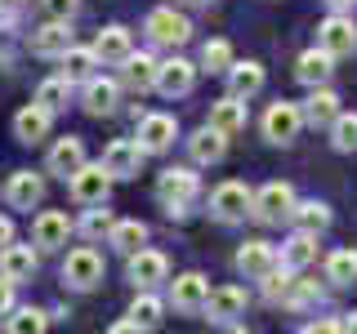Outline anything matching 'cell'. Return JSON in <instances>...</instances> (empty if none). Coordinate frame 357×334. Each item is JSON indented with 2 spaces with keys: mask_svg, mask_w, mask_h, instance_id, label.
<instances>
[{
  "mask_svg": "<svg viewBox=\"0 0 357 334\" xmlns=\"http://www.w3.org/2000/svg\"><path fill=\"white\" fill-rule=\"evenodd\" d=\"M89 49L98 54V63H121V58L134 49V40H130L126 27H103V31L94 36V45H89Z\"/></svg>",
  "mask_w": 357,
  "mask_h": 334,
  "instance_id": "27",
  "label": "cell"
},
{
  "mask_svg": "<svg viewBox=\"0 0 357 334\" xmlns=\"http://www.w3.org/2000/svg\"><path fill=\"white\" fill-rule=\"evenodd\" d=\"M201 67H206V72H228L232 67V45L228 40H206L201 45Z\"/></svg>",
  "mask_w": 357,
  "mask_h": 334,
  "instance_id": "39",
  "label": "cell"
},
{
  "mask_svg": "<svg viewBox=\"0 0 357 334\" xmlns=\"http://www.w3.org/2000/svg\"><path fill=\"white\" fill-rule=\"evenodd\" d=\"M5 196H9V205H14V209H36L40 200H45V174L14 170V174H9V183H5Z\"/></svg>",
  "mask_w": 357,
  "mask_h": 334,
  "instance_id": "14",
  "label": "cell"
},
{
  "mask_svg": "<svg viewBox=\"0 0 357 334\" xmlns=\"http://www.w3.org/2000/svg\"><path fill=\"white\" fill-rule=\"evenodd\" d=\"M9 241H14V223H9V218H0V250H5Z\"/></svg>",
  "mask_w": 357,
  "mask_h": 334,
  "instance_id": "46",
  "label": "cell"
},
{
  "mask_svg": "<svg viewBox=\"0 0 357 334\" xmlns=\"http://www.w3.org/2000/svg\"><path fill=\"white\" fill-rule=\"evenodd\" d=\"M264 89V67L259 63H232L228 67V94L232 98H255Z\"/></svg>",
  "mask_w": 357,
  "mask_h": 334,
  "instance_id": "28",
  "label": "cell"
},
{
  "mask_svg": "<svg viewBox=\"0 0 357 334\" xmlns=\"http://www.w3.org/2000/svg\"><path fill=\"white\" fill-rule=\"evenodd\" d=\"M312 259H317V237H312V232H295V237L282 245V254H277V263H282L286 272H299V267H308Z\"/></svg>",
  "mask_w": 357,
  "mask_h": 334,
  "instance_id": "24",
  "label": "cell"
},
{
  "mask_svg": "<svg viewBox=\"0 0 357 334\" xmlns=\"http://www.w3.org/2000/svg\"><path fill=\"white\" fill-rule=\"evenodd\" d=\"M121 81H126L130 89H152V81H156V58L152 54H126L121 58Z\"/></svg>",
  "mask_w": 357,
  "mask_h": 334,
  "instance_id": "29",
  "label": "cell"
},
{
  "mask_svg": "<svg viewBox=\"0 0 357 334\" xmlns=\"http://www.w3.org/2000/svg\"><path fill=\"white\" fill-rule=\"evenodd\" d=\"M45 326H50V312H40V308H18L14 317L5 312V330L9 334H40Z\"/></svg>",
  "mask_w": 357,
  "mask_h": 334,
  "instance_id": "34",
  "label": "cell"
},
{
  "mask_svg": "<svg viewBox=\"0 0 357 334\" xmlns=\"http://www.w3.org/2000/svg\"><path fill=\"white\" fill-rule=\"evenodd\" d=\"M67 183H72V200H76V205H103L107 187H112V174L103 170V165H89L85 161L81 170L67 178Z\"/></svg>",
  "mask_w": 357,
  "mask_h": 334,
  "instance_id": "4",
  "label": "cell"
},
{
  "mask_svg": "<svg viewBox=\"0 0 357 334\" xmlns=\"http://www.w3.org/2000/svg\"><path fill=\"white\" fill-rule=\"evenodd\" d=\"M67 45H72V27H67L63 18H50L45 27L31 31V49H36L40 58H59Z\"/></svg>",
  "mask_w": 357,
  "mask_h": 334,
  "instance_id": "20",
  "label": "cell"
},
{
  "mask_svg": "<svg viewBox=\"0 0 357 334\" xmlns=\"http://www.w3.org/2000/svg\"><path fill=\"white\" fill-rule=\"evenodd\" d=\"M130 281L139 285V289H152V285H161V281H170V263H165V254L161 250H134L130 254Z\"/></svg>",
  "mask_w": 357,
  "mask_h": 334,
  "instance_id": "10",
  "label": "cell"
},
{
  "mask_svg": "<svg viewBox=\"0 0 357 334\" xmlns=\"http://www.w3.org/2000/svg\"><path fill=\"white\" fill-rule=\"evenodd\" d=\"M174 138H178V120L170 111H148V116H139V148L143 152H165Z\"/></svg>",
  "mask_w": 357,
  "mask_h": 334,
  "instance_id": "9",
  "label": "cell"
},
{
  "mask_svg": "<svg viewBox=\"0 0 357 334\" xmlns=\"http://www.w3.org/2000/svg\"><path fill=\"white\" fill-rule=\"evenodd\" d=\"M67 237H72V218L63 209H45L31 223V245L36 250H59V245H67Z\"/></svg>",
  "mask_w": 357,
  "mask_h": 334,
  "instance_id": "15",
  "label": "cell"
},
{
  "mask_svg": "<svg viewBox=\"0 0 357 334\" xmlns=\"http://www.w3.org/2000/svg\"><path fill=\"white\" fill-rule=\"evenodd\" d=\"M27 0H0V14H14V9H22Z\"/></svg>",
  "mask_w": 357,
  "mask_h": 334,
  "instance_id": "47",
  "label": "cell"
},
{
  "mask_svg": "<svg viewBox=\"0 0 357 334\" xmlns=\"http://www.w3.org/2000/svg\"><path fill=\"white\" fill-rule=\"evenodd\" d=\"M206 294H210V281L201 272H183V276H174V281H170V299H174L178 312H201Z\"/></svg>",
  "mask_w": 357,
  "mask_h": 334,
  "instance_id": "16",
  "label": "cell"
},
{
  "mask_svg": "<svg viewBox=\"0 0 357 334\" xmlns=\"http://www.w3.org/2000/svg\"><path fill=\"white\" fill-rule=\"evenodd\" d=\"M192 5H210V0H192Z\"/></svg>",
  "mask_w": 357,
  "mask_h": 334,
  "instance_id": "50",
  "label": "cell"
},
{
  "mask_svg": "<svg viewBox=\"0 0 357 334\" xmlns=\"http://www.w3.org/2000/svg\"><path fill=\"white\" fill-rule=\"evenodd\" d=\"M259 281H264V294H268V299H286V289H290V276H286V267H282V272H277V267H268V272L259 276Z\"/></svg>",
  "mask_w": 357,
  "mask_h": 334,
  "instance_id": "42",
  "label": "cell"
},
{
  "mask_svg": "<svg viewBox=\"0 0 357 334\" xmlns=\"http://www.w3.org/2000/svg\"><path fill=\"white\" fill-rule=\"evenodd\" d=\"M201 312H206L215 326H232V321L245 312V289L237 285H219V289H210L206 294V303H201Z\"/></svg>",
  "mask_w": 357,
  "mask_h": 334,
  "instance_id": "11",
  "label": "cell"
},
{
  "mask_svg": "<svg viewBox=\"0 0 357 334\" xmlns=\"http://www.w3.org/2000/svg\"><path fill=\"white\" fill-rule=\"evenodd\" d=\"M188 152H192L197 165H219L223 152H228V134H219L215 125H206V129H197L192 138H188Z\"/></svg>",
  "mask_w": 357,
  "mask_h": 334,
  "instance_id": "23",
  "label": "cell"
},
{
  "mask_svg": "<svg viewBox=\"0 0 357 334\" xmlns=\"http://www.w3.org/2000/svg\"><path fill=\"white\" fill-rule=\"evenodd\" d=\"M50 125H54V111L40 107V103H27L14 116V138L18 143H40L45 134H50Z\"/></svg>",
  "mask_w": 357,
  "mask_h": 334,
  "instance_id": "17",
  "label": "cell"
},
{
  "mask_svg": "<svg viewBox=\"0 0 357 334\" xmlns=\"http://www.w3.org/2000/svg\"><path fill=\"white\" fill-rule=\"evenodd\" d=\"M9 308H14V281H9V276H0V317H5Z\"/></svg>",
  "mask_w": 357,
  "mask_h": 334,
  "instance_id": "45",
  "label": "cell"
},
{
  "mask_svg": "<svg viewBox=\"0 0 357 334\" xmlns=\"http://www.w3.org/2000/svg\"><path fill=\"white\" fill-rule=\"evenodd\" d=\"M197 85V67L188 58H170V63H156V81L152 89H161L165 98H183L188 89Z\"/></svg>",
  "mask_w": 357,
  "mask_h": 334,
  "instance_id": "12",
  "label": "cell"
},
{
  "mask_svg": "<svg viewBox=\"0 0 357 334\" xmlns=\"http://www.w3.org/2000/svg\"><path fill=\"white\" fill-rule=\"evenodd\" d=\"M81 165H85V143H81V138H59V143L50 148V161H45V170L59 174V178H72Z\"/></svg>",
  "mask_w": 357,
  "mask_h": 334,
  "instance_id": "18",
  "label": "cell"
},
{
  "mask_svg": "<svg viewBox=\"0 0 357 334\" xmlns=\"http://www.w3.org/2000/svg\"><path fill=\"white\" fill-rule=\"evenodd\" d=\"M143 241H148V228H143L139 218H121V223H112V228H107V245H116L121 254H134Z\"/></svg>",
  "mask_w": 357,
  "mask_h": 334,
  "instance_id": "31",
  "label": "cell"
},
{
  "mask_svg": "<svg viewBox=\"0 0 357 334\" xmlns=\"http://www.w3.org/2000/svg\"><path fill=\"white\" fill-rule=\"evenodd\" d=\"M210 214L219 223H241L250 214V187L245 183H219L215 196H210Z\"/></svg>",
  "mask_w": 357,
  "mask_h": 334,
  "instance_id": "6",
  "label": "cell"
},
{
  "mask_svg": "<svg viewBox=\"0 0 357 334\" xmlns=\"http://www.w3.org/2000/svg\"><path fill=\"white\" fill-rule=\"evenodd\" d=\"M340 330H357V312H349V317L340 321Z\"/></svg>",
  "mask_w": 357,
  "mask_h": 334,
  "instance_id": "48",
  "label": "cell"
},
{
  "mask_svg": "<svg viewBox=\"0 0 357 334\" xmlns=\"http://www.w3.org/2000/svg\"><path fill=\"white\" fill-rule=\"evenodd\" d=\"M59 58H63V76L72 85L76 81H89V76H94V67H98V54L94 49H81V45H67Z\"/></svg>",
  "mask_w": 357,
  "mask_h": 334,
  "instance_id": "30",
  "label": "cell"
},
{
  "mask_svg": "<svg viewBox=\"0 0 357 334\" xmlns=\"http://www.w3.org/2000/svg\"><path fill=\"white\" fill-rule=\"evenodd\" d=\"M40 9H45V18H63V22H72L76 14H81V0H40Z\"/></svg>",
  "mask_w": 357,
  "mask_h": 334,
  "instance_id": "43",
  "label": "cell"
},
{
  "mask_svg": "<svg viewBox=\"0 0 357 334\" xmlns=\"http://www.w3.org/2000/svg\"><path fill=\"white\" fill-rule=\"evenodd\" d=\"M14 49H18V31L9 27L5 18H0V63H9V58H14Z\"/></svg>",
  "mask_w": 357,
  "mask_h": 334,
  "instance_id": "44",
  "label": "cell"
},
{
  "mask_svg": "<svg viewBox=\"0 0 357 334\" xmlns=\"http://www.w3.org/2000/svg\"><path fill=\"white\" fill-rule=\"evenodd\" d=\"M317 299H321V289L312 281H290V289H286V303H295V308H308V303H317Z\"/></svg>",
  "mask_w": 357,
  "mask_h": 334,
  "instance_id": "41",
  "label": "cell"
},
{
  "mask_svg": "<svg viewBox=\"0 0 357 334\" xmlns=\"http://www.w3.org/2000/svg\"><path fill=\"white\" fill-rule=\"evenodd\" d=\"M112 223H116V218H112V209H89V214L81 218V232H85L89 241H98V237H107Z\"/></svg>",
  "mask_w": 357,
  "mask_h": 334,
  "instance_id": "40",
  "label": "cell"
},
{
  "mask_svg": "<svg viewBox=\"0 0 357 334\" xmlns=\"http://www.w3.org/2000/svg\"><path fill=\"white\" fill-rule=\"evenodd\" d=\"M331 143L340 152H357V111H335L331 120Z\"/></svg>",
  "mask_w": 357,
  "mask_h": 334,
  "instance_id": "37",
  "label": "cell"
},
{
  "mask_svg": "<svg viewBox=\"0 0 357 334\" xmlns=\"http://www.w3.org/2000/svg\"><path fill=\"white\" fill-rule=\"evenodd\" d=\"M317 45L331 54V58H344V54H353V49H357V27H353V18H344V14L326 18V22L317 27Z\"/></svg>",
  "mask_w": 357,
  "mask_h": 334,
  "instance_id": "13",
  "label": "cell"
},
{
  "mask_svg": "<svg viewBox=\"0 0 357 334\" xmlns=\"http://www.w3.org/2000/svg\"><path fill=\"white\" fill-rule=\"evenodd\" d=\"M63 281L72 289H94L98 281H103V254L89 250V245H81V250H72L63 259Z\"/></svg>",
  "mask_w": 357,
  "mask_h": 334,
  "instance_id": "3",
  "label": "cell"
},
{
  "mask_svg": "<svg viewBox=\"0 0 357 334\" xmlns=\"http://www.w3.org/2000/svg\"><path fill=\"white\" fill-rule=\"evenodd\" d=\"M67 98H72V81H67V76H50V81H40V89H36V103L50 107V111H63Z\"/></svg>",
  "mask_w": 357,
  "mask_h": 334,
  "instance_id": "35",
  "label": "cell"
},
{
  "mask_svg": "<svg viewBox=\"0 0 357 334\" xmlns=\"http://www.w3.org/2000/svg\"><path fill=\"white\" fill-rule=\"evenodd\" d=\"M299 125H304V111H299L295 103H273L264 116V138L277 143V148H286V143H295Z\"/></svg>",
  "mask_w": 357,
  "mask_h": 334,
  "instance_id": "7",
  "label": "cell"
},
{
  "mask_svg": "<svg viewBox=\"0 0 357 334\" xmlns=\"http://www.w3.org/2000/svg\"><path fill=\"white\" fill-rule=\"evenodd\" d=\"M197 192H201V183H197L192 170H165L156 178V200H161L170 214H183V205H192Z\"/></svg>",
  "mask_w": 357,
  "mask_h": 334,
  "instance_id": "1",
  "label": "cell"
},
{
  "mask_svg": "<svg viewBox=\"0 0 357 334\" xmlns=\"http://www.w3.org/2000/svg\"><path fill=\"white\" fill-rule=\"evenodd\" d=\"M148 36L156 45H165V49H174V45H183L188 36H192V22H188L183 14H174V9H152L148 14Z\"/></svg>",
  "mask_w": 357,
  "mask_h": 334,
  "instance_id": "8",
  "label": "cell"
},
{
  "mask_svg": "<svg viewBox=\"0 0 357 334\" xmlns=\"http://www.w3.org/2000/svg\"><path fill=\"white\" fill-rule=\"evenodd\" d=\"M331 72H335V58L326 49H308V54H299V63H295V76H299V85H326L331 81Z\"/></svg>",
  "mask_w": 357,
  "mask_h": 334,
  "instance_id": "25",
  "label": "cell"
},
{
  "mask_svg": "<svg viewBox=\"0 0 357 334\" xmlns=\"http://www.w3.org/2000/svg\"><path fill=\"white\" fill-rule=\"evenodd\" d=\"M304 111V120H312V125H331L335 120V111H340V98L331 94V89H321V85H312V94H308V103L299 107Z\"/></svg>",
  "mask_w": 357,
  "mask_h": 334,
  "instance_id": "32",
  "label": "cell"
},
{
  "mask_svg": "<svg viewBox=\"0 0 357 334\" xmlns=\"http://www.w3.org/2000/svg\"><path fill=\"white\" fill-rule=\"evenodd\" d=\"M143 156H148V152L139 148V138H112L103 148V161H98V165H103L112 178H134L139 165H143Z\"/></svg>",
  "mask_w": 357,
  "mask_h": 334,
  "instance_id": "5",
  "label": "cell"
},
{
  "mask_svg": "<svg viewBox=\"0 0 357 334\" xmlns=\"http://www.w3.org/2000/svg\"><path fill=\"white\" fill-rule=\"evenodd\" d=\"M326 281L335 285H353L357 281V250H335L326 259Z\"/></svg>",
  "mask_w": 357,
  "mask_h": 334,
  "instance_id": "36",
  "label": "cell"
},
{
  "mask_svg": "<svg viewBox=\"0 0 357 334\" xmlns=\"http://www.w3.org/2000/svg\"><path fill=\"white\" fill-rule=\"evenodd\" d=\"M161 312H165V303H161V299H152L148 289H143V294L134 299V308H130V321H134L139 330H152V326H161Z\"/></svg>",
  "mask_w": 357,
  "mask_h": 334,
  "instance_id": "38",
  "label": "cell"
},
{
  "mask_svg": "<svg viewBox=\"0 0 357 334\" xmlns=\"http://www.w3.org/2000/svg\"><path fill=\"white\" fill-rule=\"evenodd\" d=\"M290 218H295L299 232H312V237L331 228V209L321 205V200H304V205H295V209H290Z\"/></svg>",
  "mask_w": 357,
  "mask_h": 334,
  "instance_id": "33",
  "label": "cell"
},
{
  "mask_svg": "<svg viewBox=\"0 0 357 334\" xmlns=\"http://www.w3.org/2000/svg\"><path fill=\"white\" fill-rule=\"evenodd\" d=\"M290 209H295L290 183H264L259 192H250V214L259 223H282V218H290Z\"/></svg>",
  "mask_w": 357,
  "mask_h": 334,
  "instance_id": "2",
  "label": "cell"
},
{
  "mask_svg": "<svg viewBox=\"0 0 357 334\" xmlns=\"http://www.w3.org/2000/svg\"><path fill=\"white\" fill-rule=\"evenodd\" d=\"M116 98H121L116 81H107V76H89V81H85L81 103H85L89 116H107V111H116Z\"/></svg>",
  "mask_w": 357,
  "mask_h": 334,
  "instance_id": "22",
  "label": "cell"
},
{
  "mask_svg": "<svg viewBox=\"0 0 357 334\" xmlns=\"http://www.w3.org/2000/svg\"><path fill=\"white\" fill-rule=\"evenodd\" d=\"M326 5H335V9H349V5H353V0H326Z\"/></svg>",
  "mask_w": 357,
  "mask_h": 334,
  "instance_id": "49",
  "label": "cell"
},
{
  "mask_svg": "<svg viewBox=\"0 0 357 334\" xmlns=\"http://www.w3.org/2000/svg\"><path fill=\"white\" fill-rule=\"evenodd\" d=\"M268 267H277V250H273L268 241H245L241 250H237V272H241V276L259 281Z\"/></svg>",
  "mask_w": 357,
  "mask_h": 334,
  "instance_id": "19",
  "label": "cell"
},
{
  "mask_svg": "<svg viewBox=\"0 0 357 334\" xmlns=\"http://www.w3.org/2000/svg\"><path fill=\"white\" fill-rule=\"evenodd\" d=\"M210 125H215L219 134H228V138H232V134H241L245 129V98H219V103L215 107H210Z\"/></svg>",
  "mask_w": 357,
  "mask_h": 334,
  "instance_id": "26",
  "label": "cell"
},
{
  "mask_svg": "<svg viewBox=\"0 0 357 334\" xmlns=\"http://www.w3.org/2000/svg\"><path fill=\"white\" fill-rule=\"evenodd\" d=\"M31 272H36V250L9 241L5 250H0V276H9V281L18 285V281H31Z\"/></svg>",
  "mask_w": 357,
  "mask_h": 334,
  "instance_id": "21",
  "label": "cell"
}]
</instances>
